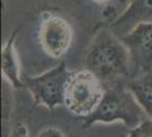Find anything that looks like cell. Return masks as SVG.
Here are the masks:
<instances>
[{
    "label": "cell",
    "instance_id": "1",
    "mask_svg": "<svg viewBox=\"0 0 152 137\" xmlns=\"http://www.w3.org/2000/svg\"><path fill=\"white\" fill-rule=\"evenodd\" d=\"M85 66L103 84L119 78H132L129 52L119 37L110 30H100L85 54Z\"/></svg>",
    "mask_w": 152,
    "mask_h": 137
},
{
    "label": "cell",
    "instance_id": "2",
    "mask_svg": "<svg viewBox=\"0 0 152 137\" xmlns=\"http://www.w3.org/2000/svg\"><path fill=\"white\" fill-rule=\"evenodd\" d=\"M145 118V112L126 86L115 85L106 88L104 96L96 110L84 119L83 128H90L98 122L111 124L121 121L127 128L132 129Z\"/></svg>",
    "mask_w": 152,
    "mask_h": 137
},
{
    "label": "cell",
    "instance_id": "3",
    "mask_svg": "<svg viewBox=\"0 0 152 137\" xmlns=\"http://www.w3.org/2000/svg\"><path fill=\"white\" fill-rule=\"evenodd\" d=\"M106 88L101 80L88 69L75 72L66 87L64 105L74 116L85 119L101 103Z\"/></svg>",
    "mask_w": 152,
    "mask_h": 137
},
{
    "label": "cell",
    "instance_id": "4",
    "mask_svg": "<svg viewBox=\"0 0 152 137\" xmlns=\"http://www.w3.org/2000/svg\"><path fill=\"white\" fill-rule=\"evenodd\" d=\"M73 72L65 62L34 77H24V85L31 93L34 104L53 110L64 105L65 91Z\"/></svg>",
    "mask_w": 152,
    "mask_h": 137
},
{
    "label": "cell",
    "instance_id": "5",
    "mask_svg": "<svg viewBox=\"0 0 152 137\" xmlns=\"http://www.w3.org/2000/svg\"><path fill=\"white\" fill-rule=\"evenodd\" d=\"M73 41V29L68 21L59 15H47L39 27V42L51 59H61Z\"/></svg>",
    "mask_w": 152,
    "mask_h": 137
},
{
    "label": "cell",
    "instance_id": "6",
    "mask_svg": "<svg viewBox=\"0 0 152 137\" xmlns=\"http://www.w3.org/2000/svg\"><path fill=\"white\" fill-rule=\"evenodd\" d=\"M132 62V78L152 72V22L136 25L121 38Z\"/></svg>",
    "mask_w": 152,
    "mask_h": 137
},
{
    "label": "cell",
    "instance_id": "7",
    "mask_svg": "<svg viewBox=\"0 0 152 137\" xmlns=\"http://www.w3.org/2000/svg\"><path fill=\"white\" fill-rule=\"evenodd\" d=\"M128 6L109 25V30L117 37H124L136 25L152 22V0H128Z\"/></svg>",
    "mask_w": 152,
    "mask_h": 137
},
{
    "label": "cell",
    "instance_id": "8",
    "mask_svg": "<svg viewBox=\"0 0 152 137\" xmlns=\"http://www.w3.org/2000/svg\"><path fill=\"white\" fill-rule=\"evenodd\" d=\"M17 31H14L9 39L5 42L1 50V72L7 81L14 88L19 89L25 87L24 81L20 76L19 63L15 50V40H16Z\"/></svg>",
    "mask_w": 152,
    "mask_h": 137
},
{
    "label": "cell",
    "instance_id": "9",
    "mask_svg": "<svg viewBox=\"0 0 152 137\" xmlns=\"http://www.w3.org/2000/svg\"><path fill=\"white\" fill-rule=\"evenodd\" d=\"M125 86L136 98L146 117L152 119V72L131 78Z\"/></svg>",
    "mask_w": 152,
    "mask_h": 137
},
{
    "label": "cell",
    "instance_id": "10",
    "mask_svg": "<svg viewBox=\"0 0 152 137\" xmlns=\"http://www.w3.org/2000/svg\"><path fill=\"white\" fill-rule=\"evenodd\" d=\"M128 137H152V119L146 117L136 127L129 129Z\"/></svg>",
    "mask_w": 152,
    "mask_h": 137
},
{
    "label": "cell",
    "instance_id": "11",
    "mask_svg": "<svg viewBox=\"0 0 152 137\" xmlns=\"http://www.w3.org/2000/svg\"><path fill=\"white\" fill-rule=\"evenodd\" d=\"M9 137H30L28 129L23 122H16L14 124L13 129L10 131Z\"/></svg>",
    "mask_w": 152,
    "mask_h": 137
},
{
    "label": "cell",
    "instance_id": "12",
    "mask_svg": "<svg viewBox=\"0 0 152 137\" xmlns=\"http://www.w3.org/2000/svg\"><path fill=\"white\" fill-rule=\"evenodd\" d=\"M35 137H66L64 135V133L58 128L55 127H48L45 128L39 133Z\"/></svg>",
    "mask_w": 152,
    "mask_h": 137
},
{
    "label": "cell",
    "instance_id": "13",
    "mask_svg": "<svg viewBox=\"0 0 152 137\" xmlns=\"http://www.w3.org/2000/svg\"><path fill=\"white\" fill-rule=\"evenodd\" d=\"M92 1H94L96 4H103V2H107L109 0H92Z\"/></svg>",
    "mask_w": 152,
    "mask_h": 137
},
{
    "label": "cell",
    "instance_id": "14",
    "mask_svg": "<svg viewBox=\"0 0 152 137\" xmlns=\"http://www.w3.org/2000/svg\"><path fill=\"white\" fill-rule=\"evenodd\" d=\"M121 1H126V0H121Z\"/></svg>",
    "mask_w": 152,
    "mask_h": 137
}]
</instances>
